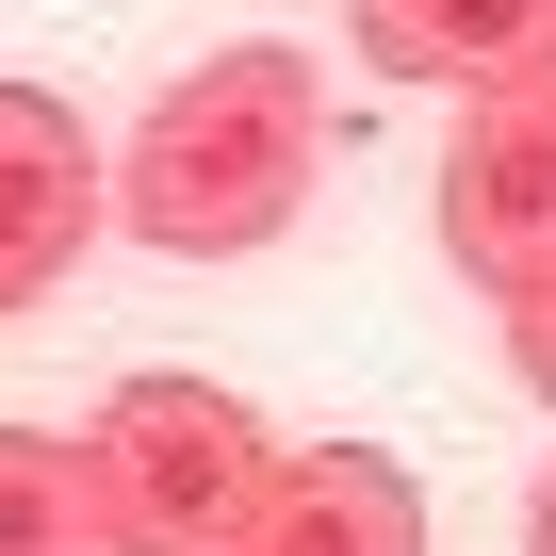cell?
Instances as JSON below:
<instances>
[{
  "label": "cell",
  "mask_w": 556,
  "mask_h": 556,
  "mask_svg": "<svg viewBox=\"0 0 556 556\" xmlns=\"http://www.w3.org/2000/svg\"><path fill=\"white\" fill-rule=\"evenodd\" d=\"M99 229V148L50 83H0V312H34Z\"/></svg>",
  "instance_id": "277c9868"
},
{
  "label": "cell",
  "mask_w": 556,
  "mask_h": 556,
  "mask_svg": "<svg viewBox=\"0 0 556 556\" xmlns=\"http://www.w3.org/2000/svg\"><path fill=\"white\" fill-rule=\"evenodd\" d=\"M0 556H115V491H99V442L0 426Z\"/></svg>",
  "instance_id": "52a82bcc"
},
{
  "label": "cell",
  "mask_w": 556,
  "mask_h": 556,
  "mask_svg": "<svg viewBox=\"0 0 556 556\" xmlns=\"http://www.w3.org/2000/svg\"><path fill=\"white\" fill-rule=\"evenodd\" d=\"M229 556H426V491L377 442H295L262 475V507H245Z\"/></svg>",
  "instance_id": "5b68a950"
},
{
  "label": "cell",
  "mask_w": 556,
  "mask_h": 556,
  "mask_svg": "<svg viewBox=\"0 0 556 556\" xmlns=\"http://www.w3.org/2000/svg\"><path fill=\"white\" fill-rule=\"evenodd\" d=\"M523 556H556V475H540V507H523Z\"/></svg>",
  "instance_id": "9c48e42d"
},
{
  "label": "cell",
  "mask_w": 556,
  "mask_h": 556,
  "mask_svg": "<svg viewBox=\"0 0 556 556\" xmlns=\"http://www.w3.org/2000/svg\"><path fill=\"white\" fill-rule=\"evenodd\" d=\"M312 148H328V115H312V66H295V50H213L197 83L148 99V131H131V164H115V213H131V245H164V262H245V245L295 229Z\"/></svg>",
  "instance_id": "6da1fadb"
},
{
  "label": "cell",
  "mask_w": 556,
  "mask_h": 556,
  "mask_svg": "<svg viewBox=\"0 0 556 556\" xmlns=\"http://www.w3.org/2000/svg\"><path fill=\"white\" fill-rule=\"evenodd\" d=\"M361 50L393 83L507 99V83H556V0H361Z\"/></svg>",
  "instance_id": "8992f818"
},
{
  "label": "cell",
  "mask_w": 556,
  "mask_h": 556,
  "mask_svg": "<svg viewBox=\"0 0 556 556\" xmlns=\"http://www.w3.org/2000/svg\"><path fill=\"white\" fill-rule=\"evenodd\" d=\"M278 442L262 409H229L213 377H131L99 409V491H115V556H229L262 507Z\"/></svg>",
  "instance_id": "7a4b0ae2"
},
{
  "label": "cell",
  "mask_w": 556,
  "mask_h": 556,
  "mask_svg": "<svg viewBox=\"0 0 556 556\" xmlns=\"http://www.w3.org/2000/svg\"><path fill=\"white\" fill-rule=\"evenodd\" d=\"M442 245L458 278H491V295H523V278L556 262V83H507L458 115L442 148Z\"/></svg>",
  "instance_id": "3957f363"
},
{
  "label": "cell",
  "mask_w": 556,
  "mask_h": 556,
  "mask_svg": "<svg viewBox=\"0 0 556 556\" xmlns=\"http://www.w3.org/2000/svg\"><path fill=\"white\" fill-rule=\"evenodd\" d=\"M507 361H523V377H540V409H556V262L507 295Z\"/></svg>",
  "instance_id": "ba28073f"
}]
</instances>
